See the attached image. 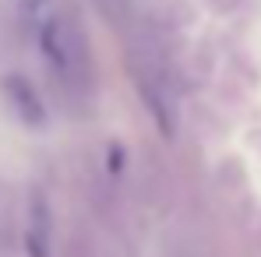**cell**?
Here are the masks:
<instances>
[{"label":"cell","instance_id":"obj_3","mask_svg":"<svg viewBox=\"0 0 261 257\" xmlns=\"http://www.w3.org/2000/svg\"><path fill=\"white\" fill-rule=\"evenodd\" d=\"M7 92H11V102H18V106H21V117H25L29 124H43V109H39V102H36L32 88L25 85L21 78H11V81H7Z\"/></svg>","mask_w":261,"mask_h":257},{"label":"cell","instance_id":"obj_2","mask_svg":"<svg viewBox=\"0 0 261 257\" xmlns=\"http://www.w3.org/2000/svg\"><path fill=\"white\" fill-rule=\"evenodd\" d=\"M29 257H49L53 247V218H49V205L46 197L36 190L32 205H29Z\"/></svg>","mask_w":261,"mask_h":257},{"label":"cell","instance_id":"obj_1","mask_svg":"<svg viewBox=\"0 0 261 257\" xmlns=\"http://www.w3.org/2000/svg\"><path fill=\"white\" fill-rule=\"evenodd\" d=\"M39 46H43V56L49 64V71L64 81L67 88H85L88 85V43L85 32L78 25L74 14H53L39 28Z\"/></svg>","mask_w":261,"mask_h":257},{"label":"cell","instance_id":"obj_4","mask_svg":"<svg viewBox=\"0 0 261 257\" xmlns=\"http://www.w3.org/2000/svg\"><path fill=\"white\" fill-rule=\"evenodd\" d=\"M95 4L102 7V14H106L110 21H120L124 11H127V0H95Z\"/></svg>","mask_w":261,"mask_h":257}]
</instances>
